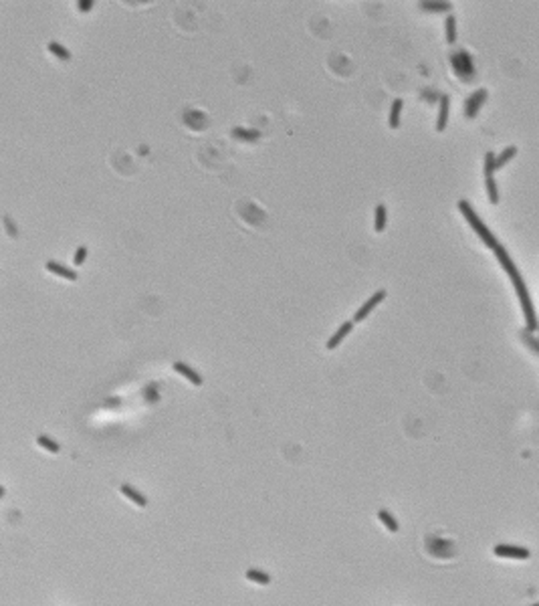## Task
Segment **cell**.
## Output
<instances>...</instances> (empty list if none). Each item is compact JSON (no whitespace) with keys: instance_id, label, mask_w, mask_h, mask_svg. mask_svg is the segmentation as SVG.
<instances>
[{"instance_id":"27","label":"cell","mask_w":539,"mask_h":606,"mask_svg":"<svg viewBox=\"0 0 539 606\" xmlns=\"http://www.w3.org/2000/svg\"><path fill=\"white\" fill-rule=\"evenodd\" d=\"M4 493H6V491H4V487H2V485H0V497L4 495Z\"/></svg>"},{"instance_id":"25","label":"cell","mask_w":539,"mask_h":606,"mask_svg":"<svg viewBox=\"0 0 539 606\" xmlns=\"http://www.w3.org/2000/svg\"><path fill=\"white\" fill-rule=\"evenodd\" d=\"M77 6H79V10L87 12V10H91V6H93V0H79V2H77Z\"/></svg>"},{"instance_id":"28","label":"cell","mask_w":539,"mask_h":606,"mask_svg":"<svg viewBox=\"0 0 539 606\" xmlns=\"http://www.w3.org/2000/svg\"><path fill=\"white\" fill-rule=\"evenodd\" d=\"M531 606H539V604H531Z\"/></svg>"},{"instance_id":"4","label":"cell","mask_w":539,"mask_h":606,"mask_svg":"<svg viewBox=\"0 0 539 606\" xmlns=\"http://www.w3.org/2000/svg\"><path fill=\"white\" fill-rule=\"evenodd\" d=\"M487 97H489L487 89H477V91L467 99V103H465V115H467L469 119L477 117V113H479V110H481V106L487 101Z\"/></svg>"},{"instance_id":"5","label":"cell","mask_w":539,"mask_h":606,"mask_svg":"<svg viewBox=\"0 0 539 606\" xmlns=\"http://www.w3.org/2000/svg\"><path fill=\"white\" fill-rule=\"evenodd\" d=\"M495 556L497 558H509V560H527L531 554L527 548H517V546H507V544H501L495 548Z\"/></svg>"},{"instance_id":"23","label":"cell","mask_w":539,"mask_h":606,"mask_svg":"<svg viewBox=\"0 0 539 606\" xmlns=\"http://www.w3.org/2000/svg\"><path fill=\"white\" fill-rule=\"evenodd\" d=\"M495 172V154L493 152H487L485 154V176L491 178Z\"/></svg>"},{"instance_id":"11","label":"cell","mask_w":539,"mask_h":606,"mask_svg":"<svg viewBox=\"0 0 539 606\" xmlns=\"http://www.w3.org/2000/svg\"><path fill=\"white\" fill-rule=\"evenodd\" d=\"M232 138L245 140V142H257L261 138V131L259 129H247V127H234L232 129Z\"/></svg>"},{"instance_id":"21","label":"cell","mask_w":539,"mask_h":606,"mask_svg":"<svg viewBox=\"0 0 539 606\" xmlns=\"http://www.w3.org/2000/svg\"><path fill=\"white\" fill-rule=\"evenodd\" d=\"M37 444H39V446H43V449H47V451H51V453H59V451H61V446H59V444H57L53 439L45 437V435H41V437L37 439Z\"/></svg>"},{"instance_id":"14","label":"cell","mask_w":539,"mask_h":606,"mask_svg":"<svg viewBox=\"0 0 539 606\" xmlns=\"http://www.w3.org/2000/svg\"><path fill=\"white\" fill-rule=\"evenodd\" d=\"M386 222H388V210L384 204H378L376 206V222H374V230L376 232H382L386 228Z\"/></svg>"},{"instance_id":"6","label":"cell","mask_w":539,"mask_h":606,"mask_svg":"<svg viewBox=\"0 0 539 606\" xmlns=\"http://www.w3.org/2000/svg\"><path fill=\"white\" fill-rule=\"evenodd\" d=\"M493 251H495V257H497V261H499V263H501V267H503V269H505V273H507V275H509V277H515V275H519V271H517V267H515V263H513V261H511V257H509V255H507V251H505V249H503V247H501V245H497V247H495V249H493Z\"/></svg>"},{"instance_id":"19","label":"cell","mask_w":539,"mask_h":606,"mask_svg":"<svg viewBox=\"0 0 539 606\" xmlns=\"http://www.w3.org/2000/svg\"><path fill=\"white\" fill-rule=\"evenodd\" d=\"M49 51H51L57 59H63V61H69V59H71V53H69L63 45H59V43H49Z\"/></svg>"},{"instance_id":"15","label":"cell","mask_w":539,"mask_h":606,"mask_svg":"<svg viewBox=\"0 0 539 606\" xmlns=\"http://www.w3.org/2000/svg\"><path fill=\"white\" fill-rule=\"evenodd\" d=\"M515 154H517V148H515V146H509V148H505L501 156H495V170L503 168V166L507 164V162H509V160H511Z\"/></svg>"},{"instance_id":"10","label":"cell","mask_w":539,"mask_h":606,"mask_svg":"<svg viewBox=\"0 0 539 606\" xmlns=\"http://www.w3.org/2000/svg\"><path fill=\"white\" fill-rule=\"evenodd\" d=\"M47 271H51V273H55V275L63 277V279H69V281H77V273L73 271V269H69V267H65V265H61V263H57V261H47Z\"/></svg>"},{"instance_id":"1","label":"cell","mask_w":539,"mask_h":606,"mask_svg":"<svg viewBox=\"0 0 539 606\" xmlns=\"http://www.w3.org/2000/svg\"><path fill=\"white\" fill-rule=\"evenodd\" d=\"M459 210H461V215L467 219V222L471 224V228L481 236V241L485 243L489 249H495L499 243H497V239H495V234L491 232V228L487 226L485 222L479 219V215L475 213V208L467 202V200H459Z\"/></svg>"},{"instance_id":"18","label":"cell","mask_w":539,"mask_h":606,"mask_svg":"<svg viewBox=\"0 0 539 606\" xmlns=\"http://www.w3.org/2000/svg\"><path fill=\"white\" fill-rule=\"evenodd\" d=\"M247 578L253 580V582H257V584H269L271 582L269 574H265L261 570H247Z\"/></svg>"},{"instance_id":"9","label":"cell","mask_w":539,"mask_h":606,"mask_svg":"<svg viewBox=\"0 0 539 606\" xmlns=\"http://www.w3.org/2000/svg\"><path fill=\"white\" fill-rule=\"evenodd\" d=\"M448 110H450V99L448 95L440 97V110H438V119H436V131H444L448 123Z\"/></svg>"},{"instance_id":"13","label":"cell","mask_w":539,"mask_h":606,"mask_svg":"<svg viewBox=\"0 0 539 606\" xmlns=\"http://www.w3.org/2000/svg\"><path fill=\"white\" fill-rule=\"evenodd\" d=\"M400 113H402V99H394V103L390 108V117H388V125L392 129H396L400 125Z\"/></svg>"},{"instance_id":"17","label":"cell","mask_w":539,"mask_h":606,"mask_svg":"<svg viewBox=\"0 0 539 606\" xmlns=\"http://www.w3.org/2000/svg\"><path fill=\"white\" fill-rule=\"evenodd\" d=\"M485 186H487V194H489V200H491V204H499V192H497V182H495V178L491 176V178H487L485 180Z\"/></svg>"},{"instance_id":"20","label":"cell","mask_w":539,"mask_h":606,"mask_svg":"<svg viewBox=\"0 0 539 606\" xmlns=\"http://www.w3.org/2000/svg\"><path fill=\"white\" fill-rule=\"evenodd\" d=\"M446 41L450 45L456 41V20H454V16H448L446 18Z\"/></svg>"},{"instance_id":"3","label":"cell","mask_w":539,"mask_h":606,"mask_svg":"<svg viewBox=\"0 0 539 606\" xmlns=\"http://www.w3.org/2000/svg\"><path fill=\"white\" fill-rule=\"evenodd\" d=\"M384 299H386V291H384V289L376 291V293H374V295H372V297H370V299H368V301H366V303H364V305H362V307L356 311V315H354V322H364V320H366V318H368V315H370V313L376 309V305H380Z\"/></svg>"},{"instance_id":"7","label":"cell","mask_w":539,"mask_h":606,"mask_svg":"<svg viewBox=\"0 0 539 606\" xmlns=\"http://www.w3.org/2000/svg\"><path fill=\"white\" fill-rule=\"evenodd\" d=\"M352 328H354V322H343L339 328H337V331L327 339V344H325V348L327 350H335L343 339H345V335L352 331Z\"/></svg>"},{"instance_id":"2","label":"cell","mask_w":539,"mask_h":606,"mask_svg":"<svg viewBox=\"0 0 539 606\" xmlns=\"http://www.w3.org/2000/svg\"><path fill=\"white\" fill-rule=\"evenodd\" d=\"M513 281V287H515V293L519 297V303H521V309H523V315H525V322H527V331H535L537 330V318H535V309H533V303H531V297H529V291L523 283L521 275L511 277Z\"/></svg>"},{"instance_id":"16","label":"cell","mask_w":539,"mask_h":606,"mask_svg":"<svg viewBox=\"0 0 539 606\" xmlns=\"http://www.w3.org/2000/svg\"><path fill=\"white\" fill-rule=\"evenodd\" d=\"M378 517H380V521L386 525V530H388V532H398V521H396V519H394V517H392V515H390L386 509H382V511L378 513Z\"/></svg>"},{"instance_id":"24","label":"cell","mask_w":539,"mask_h":606,"mask_svg":"<svg viewBox=\"0 0 539 606\" xmlns=\"http://www.w3.org/2000/svg\"><path fill=\"white\" fill-rule=\"evenodd\" d=\"M85 257H87V249H85V247H79V249H77V253H75V265H77V267H79V265H83Z\"/></svg>"},{"instance_id":"22","label":"cell","mask_w":539,"mask_h":606,"mask_svg":"<svg viewBox=\"0 0 539 606\" xmlns=\"http://www.w3.org/2000/svg\"><path fill=\"white\" fill-rule=\"evenodd\" d=\"M422 8H424V10L440 12V10H450L452 4H450V2H422Z\"/></svg>"},{"instance_id":"12","label":"cell","mask_w":539,"mask_h":606,"mask_svg":"<svg viewBox=\"0 0 539 606\" xmlns=\"http://www.w3.org/2000/svg\"><path fill=\"white\" fill-rule=\"evenodd\" d=\"M121 493L127 497L129 501H133L138 507H146V505H148V499L142 495L138 489H133V487H129V485H121Z\"/></svg>"},{"instance_id":"26","label":"cell","mask_w":539,"mask_h":606,"mask_svg":"<svg viewBox=\"0 0 539 606\" xmlns=\"http://www.w3.org/2000/svg\"><path fill=\"white\" fill-rule=\"evenodd\" d=\"M523 337H525V339H527V341H529V346H531V350H533V352H539V346H537V341H535V339H533V337H531V335H527V333H525V331H523Z\"/></svg>"},{"instance_id":"8","label":"cell","mask_w":539,"mask_h":606,"mask_svg":"<svg viewBox=\"0 0 539 606\" xmlns=\"http://www.w3.org/2000/svg\"><path fill=\"white\" fill-rule=\"evenodd\" d=\"M174 370L180 374V376H184L186 380H190L194 386H200L202 384V376L194 370V368H190L188 364H184V362H174Z\"/></svg>"}]
</instances>
